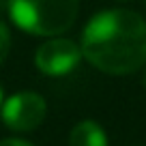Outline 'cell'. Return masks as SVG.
<instances>
[{
	"label": "cell",
	"instance_id": "obj_1",
	"mask_svg": "<svg viewBox=\"0 0 146 146\" xmlns=\"http://www.w3.org/2000/svg\"><path fill=\"white\" fill-rule=\"evenodd\" d=\"M82 56L112 75L133 73L146 62V22L127 9H108L86 24Z\"/></svg>",
	"mask_w": 146,
	"mask_h": 146
},
{
	"label": "cell",
	"instance_id": "obj_5",
	"mask_svg": "<svg viewBox=\"0 0 146 146\" xmlns=\"http://www.w3.org/2000/svg\"><path fill=\"white\" fill-rule=\"evenodd\" d=\"M71 146H108V137L105 131L92 120H82L80 125H75L69 137Z\"/></svg>",
	"mask_w": 146,
	"mask_h": 146
},
{
	"label": "cell",
	"instance_id": "obj_9",
	"mask_svg": "<svg viewBox=\"0 0 146 146\" xmlns=\"http://www.w3.org/2000/svg\"><path fill=\"white\" fill-rule=\"evenodd\" d=\"M144 86H146V71H144Z\"/></svg>",
	"mask_w": 146,
	"mask_h": 146
},
{
	"label": "cell",
	"instance_id": "obj_7",
	"mask_svg": "<svg viewBox=\"0 0 146 146\" xmlns=\"http://www.w3.org/2000/svg\"><path fill=\"white\" fill-rule=\"evenodd\" d=\"M0 146H32V144H30V142L13 140V137H11V140H2V142H0Z\"/></svg>",
	"mask_w": 146,
	"mask_h": 146
},
{
	"label": "cell",
	"instance_id": "obj_6",
	"mask_svg": "<svg viewBox=\"0 0 146 146\" xmlns=\"http://www.w3.org/2000/svg\"><path fill=\"white\" fill-rule=\"evenodd\" d=\"M9 50H11V35H9V30H7V26L0 22V64L5 62Z\"/></svg>",
	"mask_w": 146,
	"mask_h": 146
},
{
	"label": "cell",
	"instance_id": "obj_10",
	"mask_svg": "<svg viewBox=\"0 0 146 146\" xmlns=\"http://www.w3.org/2000/svg\"><path fill=\"white\" fill-rule=\"evenodd\" d=\"M0 103H2V90H0Z\"/></svg>",
	"mask_w": 146,
	"mask_h": 146
},
{
	"label": "cell",
	"instance_id": "obj_4",
	"mask_svg": "<svg viewBox=\"0 0 146 146\" xmlns=\"http://www.w3.org/2000/svg\"><path fill=\"white\" fill-rule=\"evenodd\" d=\"M82 58V47L75 45L71 39H54L43 43L35 54V62L39 71L45 75H64Z\"/></svg>",
	"mask_w": 146,
	"mask_h": 146
},
{
	"label": "cell",
	"instance_id": "obj_8",
	"mask_svg": "<svg viewBox=\"0 0 146 146\" xmlns=\"http://www.w3.org/2000/svg\"><path fill=\"white\" fill-rule=\"evenodd\" d=\"M7 9V5H5V0H0V13H2V11Z\"/></svg>",
	"mask_w": 146,
	"mask_h": 146
},
{
	"label": "cell",
	"instance_id": "obj_3",
	"mask_svg": "<svg viewBox=\"0 0 146 146\" xmlns=\"http://www.w3.org/2000/svg\"><path fill=\"white\" fill-rule=\"evenodd\" d=\"M47 105L36 92H17L2 105V120L13 131H32L43 123Z\"/></svg>",
	"mask_w": 146,
	"mask_h": 146
},
{
	"label": "cell",
	"instance_id": "obj_2",
	"mask_svg": "<svg viewBox=\"0 0 146 146\" xmlns=\"http://www.w3.org/2000/svg\"><path fill=\"white\" fill-rule=\"evenodd\" d=\"M7 11L19 30L52 36L73 26L78 0H7Z\"/></svg>",
	"mask_w": 146,
	"mask_h": 146
}]
</instances>
